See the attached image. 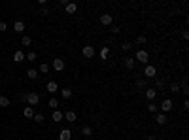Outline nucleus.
Wrapping results in <instances>:
<instances>
[{
	"label": "nucleus",
	"mask_w": 189,
	"mask_h": 140,
	"mask_svg": "<svg viewBox=\"0 0 189 140\" xmlns=\"http://www.w3.org/2000/svg\"><path fill=\"white\" fill-rule=\"evenodd\" d=\"M81 53H83L85 59H93V57H95V47H93V46H83Z\"/></svg>",
	"instance_id": "nucleus-7"
},
{
	"label": "nucleus",
	"mask_w": 189,
	"mask_h": 140,
	"mask_svg": "<svg viewBox=\"0 0 189 140\" xmlns=\"http://www.w3.org/2000/svg\"><path fill=\"white\" fill-rule=\"evenodd\" d=\"M148 112H151V114H157V112H159V106L155 104V102H149V104H148Z\"/></svg>",
	"instance_id": "nucleus-25"
},
{
	"label": "nucleus",
	"mask_w": 189,
	"mask_h": 140,
	"mask_svg": "<svg viewBox=\"0 0 189 140\" xmlns=\"http://www.w3.org/2000/svg\"><path fill=\"white\" fill-rule=\"evenodd\" d=\"M123 61H125V68H129V70H132V68L136 66V61L132 59V57H125Z\"/></svg>",
	"instance_id": "nucleus-13"
},
{
	"label": "nucleus",
	"mask_w": 189,
	"mask_h": 140,
	"mask_svg": "<svg viewBox=\"0 0 189 140\" xmlns=\"http://www.w3.org/2000/svg\"><path fill=\"white\" fill-rule=\"evenodd\" d=\"M136 44H146V36H138L136 38Z\"/></svg>",
	"instance_id": "nucleus-37"
},
{
	"label": "nucleus",
	"mask_w": 189,
	"mask_h": 140,
	"mask_svg": "<svg viewBox=\"0 0 189 140\" xmlns=\"http://www.w3.org/2000/svg\"><path fill=\"white\" fill-rule=\"evenodd\" d=\"M8 106H9V99L4 95H0V108H8Z\"/></svg>",
	"instance_id": "nucleus-21"
},
{
	"label": "nucleus",
	"mask_w": 189,
	"mask_h": 140,
	"mask_svg": "<svg viewBox=\"0 0 189 140\" xmlns=\"http://www.w3.org/2000/svg\"><path fill=\"white\" fill-rule=\"evenodd\" d=\"M121 47H123V51H130L132 44H130V42H123V46H121Z\"/></svg>",
	"instance_id": "nucleus-34"
},
{
	"label": "nucleus",
	"mask_w": 189,
	"mask_h": 140,
	"mask_svg": "<svg viewBox=\"0 0 189 140\" xmlns=\"http://www.w3.org/2000/svg\"><path fill=\"white\" fill-rule=\"evenodd\" d=\"M100 23H102V27H112V25H114V15L102 13V15H100Z\"/></svg>",
	"instance_id": "nucleus-6"
},
{
	"label": "nucleus",
	"mask_w": 189,
	"mask_h": 140,
	"mask_svg": "<svg viewBox=\"0 0 189 140\" xmlns=\"http://www.w3.org/2000/svg\"><path fill=\"white\" fill-rule=\"evenodd\" d=\"M34 108H32V106H25V108H23V115L27 117V119H32V117H34Z\"/></svg>",
	"instance_id": "nucleus-9"
},
{
	"label": "nucleus",
	"mask_w": 189,
	"mask_h": 140,
	"mask_svg": "<svg viewBox=\"0 0 189 140\" xmlns=\"http://www.w3.org/2000/svg\"><path fill=\"white\" fill-rule=\"evenodd\" d=\"M51 119L59 123V121H62V119H64V114H62L61 110H53V114H51Z\"/></svg>",
	"instance_id": "nucleus-11"
},
{
	"label": "nucleus",
	"mask_w": 189,
	"mask_h": 140,
	"mask_svg": "<svg viewBox=\"0 0 189 140\" xmlns=\"http://www.w3.org/2000/svg\"><path fill=\"white\" fill-rule=\"evenodd\" d=\"M183 110H189V100H187V99L183 100Z\"/></svg>",
	"instance_id": "nucleus-40"
},
{
	"label": "nucleus",
	"mask_w": 189,
	"mask_h": 140,
	"mask_svg": "<svg viewBox=\"0 0 189 140\" xmlns=\"http://www.w3.org/2000/svg\"><path fill=\"white\" fill-rule=\"evenodd\" d=\"M170 91H172V93H178V91H180V85H178L176 81H172V83H170Z\"/></svg>",
	"instance_id": "nucleus-33"
},
{
	"label": "nucleus",
	"mask_w": 189,
	"mask_h": 140,
	"mask_svg": "<svg viewBox=\"0 0 189 140\" xmlns=\"http://www.w3.org/2000/svg\"><path fill=\"white\" fill-rule=\"evenodd\" d=\"M64 119H66V121H76L77 115H76L74 110H68V112H64Z\"/></svg>",
	"instance_id": "nucleus-16"
},
{
	"label": "nucleus",
	"mask_w": 189,
	"mask_h": 140,
	"mask_svg": "<svg viewBox=\"0 0 189 140\" xmlns=\"http://www.w3.org/2000/svg\"><path fill=\"white\" fill-rule=\"evenodd\" d=\"M64 9H66V13H76L77 12V4L76 2H68L64 6Z\"/></svg>",
	"instance_id": "nucleus-12"
},
{
	"label": "nucleus",
	"mask_w": 189,
	"mask_h": 140,
	"mask_svg": "<svg viewBox=\"0 0 189 140\" xmlns=\"http://www.w3.org/2000/svg\"><path fill=\"white\" fill-rule=\"evenodd\" d=\"M49 108H51V110H59V102H57V99H49Z\"/></svg>",
	"instance_id": "nucleus-27"
},
{
	"label": "nucleus",
	"mask_w": 189,
	"mask_h": 140,
	"mask_svg": "<svg viewBox=\"0 0 189 140\" xmlns=\"http://www.w3.org/2000/svg\"><path fill=\"white\" fill-rule=\"evenodd\" d=\"M61 95H62V99H70V96H72V89L64 87V89H61Z\"/></svg>",
	"instance_id": "nucleus-23"
},
{
	"label": "nucleus",
	"mask_w": 189,
	"mask_h": 140,
	"mask_svg": "<svg viewBox=\"0 0 189 140\" xmlns=\"http://www.w3.org/2000/svg\"><path fill=\"white\" fill-rule=\"evenodd\" d=\"M144 76L146 78H155L157 76V68H155L153 64H146V66H144Z\"/></svg>",
	"instance_id": "nucleus-5"
},
{
	"label": "nucleus",
	"mask_w": 189,
	"mask_h": 140,
	"mask_svg": "<svg viewBox=\"0 0 189 140\" xmlns=\"http://www.w3.org/2000/svg\"><path fill=\"white\" fill-rule=\"evenodd\" d=\"M25 100H27L28 106H38V102H40V95L34 93V91H32V93H27V95H25Z\"/></svg>",
	"instance_id": "nucleus-2"
},
{
	"label": "nucleus",
	"mask_w": 189,
	"mask_h": 140,
	"mask_svg": "<svg viewBox=\"0 0 189 140\" xmlns=\"http://www.w3.org/2000/svg\"><path fill=\"white\" fill-rule=\"evenodd\" d=\"M146 96H148V100H153L155 96H157V91H155L153 87H148L146 89Z\"/></svg>",
	"instance_id": "nucleus-18"
},
{
	"label": "nucleus",
	"mask_w": 189,
	"mask_h": 140,
	"mask_svg": "<svg viewBox=\"0 0 189 140\" xmlns=\"http://www.w3.org/2000/svg\"><path fill=\"white\" fill-rule=\"evenodd\" d=\"M172 106H174V104H172V100H170V99H164V100L159 104V110H161L163 114H168V112L172 110Z\"/></svg>",
	"instance_id": "nucleus-4"
},
{
	"label": "nucleus",
	"mask_w": 189,
	"mask_h": 140,
	"mask_svg": "<svg viewBox=\"0 0 189 140\" xmlns=\"http://www.w3.org/2000/svg\"><path fill=\"white\" fill-rule=\"evenodd\" d=\"M25 59H27V61H30V62H32V61H36V53H34V51L27 53V55H25Z\"/></svg>",
	"instance_id": "nucleus-30"
},
{
	"label": "nucleus",
	"mask_w": 189,
	"mask_h": 140,
	"mask_svg": "<svg viewBox=\"0 0 189 140\" xmlns=\"http://www.w3.org/2000/svg\"><path fill=\"white\" fill-rule=\"evenodd\" d=\"M49 66H51L55 72H62V70H64V66H66V62H64L61 57H57V59H53V62L49 64Z\"/></svg>",
	"instance_id": "nucleus-3"
},
{
	"label": "nucleus",
	"mask_w": 189,
	"mask_h": 140,
	"mask_svg": "<svg viewBox=\"0 0 189 140\" xmlns=\"http://www.w3.org/2000/svg\"><path fill=\"white\" fill-rule=\"evenodd\" d=\"M47 13H49V9H47L46 6H43V8H42V15H47Z\"/></svg>",
	"instance_id": "nucleus-39"
},
{
	"label": "nucleus",
	"mask_w": 189,
	"mask_h": 140,
	"mask_svg": "<svg viewBox=\"0 0 189 140\" xmlns=\"http://www.w3.org/2000/svg\"><path fill=\"white\" fill-rule=\"evenodd\" d=\"M155 91H157V89H164V81L163 80H155V87H153Z\"/></svg>",
	"instance_id": "nucleus-28"
},
{
	"label": "nucleus",
	"mask_w": 189,
	"mask_h": 140,
	"mask_svg": "<svg viewBox=\"0 0 189 140\" xmlns=\"http://www.w3.org/2000/svg\"><path fill=\"white\" fill-rule=\"evenodd\" d=\"M182 38H183V40H189V32H187V30L182 32Z\"/></svg>",
	"instance_id": "nucleus-38"
},
{
	"label": "nucleus",
	"mask_w": 189,
	"mask_h": 140,
	"mask_svg": "<svg viewBox=\"0 0 189 140\" xmlns=\"http://www.w3.org/2000/svg\"><path fill=\"white\" fill-rule=\"evenodd\" d=\"M21 44H23V46H30V44H32V40H30L28 36H23V38H21Z\"/></svg>",
	"instance_id": "nucleus-32"
},
{
	"label": "nucleus",
	"mask_w": 189,
	"mask_h": 140,
	"mask_svg": "<svg viewBox=\"0 0 189 140\" xmlns=\"http://www.w3.org/2000/svg\"><path fill=\"white\" fill-rule=\"evenodd\" d=\"M36 123H43V114H34V117H32Z\"/></svg>",
	"instance_id": "nucleus-31"
},
{
	"label": "nucleus",
	"mask_w": 189,
	"mask_h": 140,
	"mask_svg": "<svg viewBox=\"0 0 189 140\" xmlns=\"http://www.w3.org/2000/svg\"><path fill=\"white\" fill-rule=\"evenodd\" d=\"M8 30V23H4V21H0V32H6Z\"/></svg>",
	"instance_id": "nucleus-36"
},
{
	"label": "nucleus",
	"mask_w": 189,
	"mask_h": 140,
	"mask_svg": "<svg viewBox=\"0 0 189 140\" xmlns=\"http://www.w3.org/2000/svg\"><path fill=\"white\" fill-rule=\"evenodd\" d=\"M49 68H51V66H49L47 62H42V64H40V68H38V72H42V74H47V72H49Z\"/></svg>",
	"instance_id": "nucleus-24"
},
{
	"label": "nucleus",
	"mask_w": 189,
	"mask_h": 140,
	"mask_svg": "<svg viewBox=\"0 0 189 140\" xmlns=\"http://www.w3.org/2000/svg\"><path fill=\"white\" fill-rule=\"evenodd\" d=\"M13 30L17 32V34H21V32L25 30V23H23V21H15V23H13Z\"/></svg>",
	"instance_id": "nucleus-15"
},
{
	"label": "nucleus",
	"mask_w": 189,
	"mask_h": 140,
	"mask_svg": "<svg viewBox=\"0 0 189 140\" xmlns=\"http://www.w3.org/2000/svg\"><path fill=\"white\" fill-rule=\"evenodd\" d=\"M46 89H47V93H57L59 91V85H57V81H47V85H46Z\"/></svg>",
	"instance_id": "nucleus-10"
},
{
	"label": "nucleus",
	"mask_w": 189,
	"mask_h": 140,
	"mask_svg": "<svg viewBox=\"0 0 189 140\" xmlns=\"http://www.w3.org/2000/svg\"><path fill=\"white\" fill-rule=\"evenodd\" d=\"M13 61H15V62H23V61H25V53H23V51H15V53H13Z\"/></svg>",
	"instance_id": "nucleus-19"
},
{
	"label": "nucleus",
	"mask_w": 189,
	"mask_h": 140,
	"mask_svg": "<svg viewBox=\"0 0 189 140\" xmlns=\"http://www.w3.org/2000/svg\"><path fill=\"white\" fill-rule=\"evenodd\" d=\"M180 91H182V93H183V95L187 96V93H189V85H187V80H183V81H182V85H180Z\"/></svg>",
	"instance_id": "nucleus-26"
},
{
	"label": "nucleus",
	"mask_w": 189,
	"mask_h": 140,
	"mask_svg": "<svg viewBox=\"0 0 189 140\" xmlns=\"http://www.w3.org/2000/svg\"><path fill=\"white\" fill-rule=\"evenodd\" d=\"M59 140H72V131L70 129H62L59 133Z\"/></svg>",
	"instance_id": "nucleus-8"
},
{
	"label": "nucleus",
	"mask_w": 189,
	"mask_h": 140,
	"mask_svg": "<svg viewBox=\"0 0 189 140\" xmlns=\"http://www.w3.org/2000/svg\"><path fill=\"white\" fill-rule=\"evenodd\" d=\"M134 61H136V62H142V64H148V61H149V53H148L146 49H138V51L134 53Z\"/></svg>",
	"instance_id": "nucleus-1"
},
{
	"label": "nucleus",
	"mask_w": 189,
	"mask_h": 140,
	"mask_svg": "<svg viewBox=\"0 0 189 140\" xmlns=\"http://www.w3.org/2000/svg\"><path fill=\"white\" fill-rule=\"evenodd\" d=\"M146 140H157V136H155V134H149V136H146Z\"/></svg>",
	"instance_id": "nucleus-41"
},
{
	"label": "nucleus",
	"mask_w": 189,
	"mask_h": 140,
	"mask_svg": "<svg viewBox=\"0 0 189 140\" xmlns=\"http://www.w3.org/2000/svg\"><path fill=\"white\" fill-rule=\"evenodd\" d=\"M81 134H83V136H91V134H93V129L89 127V125H83V127H81Z\"/></svg>",
	"instance_id": "nucleus-22"
},
{
	"label": "nucleus",
	"mask_w": 189,
	"mask_h": 140,
	"mask_svg": "<svg viewBox=\"0 0 189 140\" xmlns=\"http://www.w3.org/2000/svg\"><path fill=\"white\" fill-rule=\"evenodd\" d=\"M98 55H100L102 61H106V59L110 57V47H108V46H102V49H100V53H98Z\"/></svg>",
	"instance_id": "nucleus-17"
},
{
	"label": "nucleus",
	"mask_w": 189,
	"mask_h": 140,
	"mask_svg": "<svg viewBox=\"0 0 189 140\" xmlns=\"http://www.w3.org/2000/svg\"><path fill=\"white\" fill-rule=\"evenodd\" d=\"M119 27H115V25H112V27H110V32H112V34H119Z\"/></svg>",
	"instance_id": "nucleus-35"
},
{
	"label": "nucleus",
	"mask_w": 189,
	"mask_h": 140,
	"mask_svg": "<svg viewBox=\"0 0 189 140\" xmlns=\"http://www.w3.org/2000/svg\"><path fill=\"white\" fill-rule=\"evenodd\" d=\"M136 87H138V89H144V87H146V80L138 78V80H136Z\"/></svg>",
	"instance_id": "nucleus-29"
},
{
	"label": "nucleus",
	"mask_w": 189,
	"mask_h": 140,
	"mask_svg": "<svg viewBox=\"0 0 189 140\" xmlns=\"http://www.w3.org/2000/svg\"><path fill=\"white\" fill-rule=\"evenodd\" d=\"M155 121H157L159 125H164L166 121H168V119H166V114H163V112H159V114H155Z\"/></svg>",
	"instance_id": "nucleus-14"
},
{
	"label": "nucleus",
	"mask_w": 189,
	"mask_h": 140,
	"mask_svg": "<svg viewBox=\"0 0 189 140\" xmlns=\"http://www.w3.org/2000/svg\"><path fill=\"white\" fill-rule=\"evenodd\" d=\"M27 78H28V80H38V70L28 68V70H27Z\"/></svg>",
	"instance_id": "nucleus-20"
}]
</instances>
